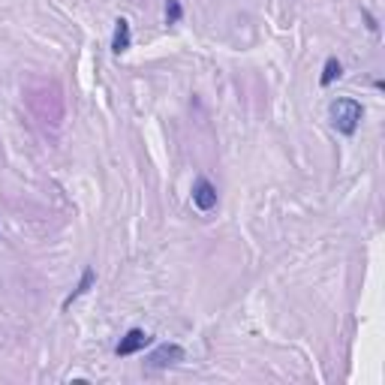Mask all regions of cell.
Masks as SVG:
<instances>
[{
	"label": "cell",
	"mask_w": 385,
	"mask_h": 385,
	"mask_svg": "<svg viewBox=\"0 0 385 385\" xmlns=\"http://www.w3.org/2000/svg\"><path fill=\"white\" fill-rule=\"evenodd\" d=\"M94 283H97V271H94V268H85V271H82V280H78V286H76L73 292H69V298L64 301V310H66L73 301L82 298L85 292H90V286H94Z\"/></svg>",
	"instance_id": "6"
},
{
	"label": "cell",
	"mask_w": 385,
	"mask_h": 385,
	"mask_svg": "<svg viewBox=\"0 0 385 385\" xmlns=\"http://www.w3.org/2000/svg\"><path fill=\"white\" fill-rule=\"evenodd\" d=\"M343 76V64L337 57H328L326 64H322V76H319V85L322 88H328V85H334L337 82V78Z\"/></svg>",
	"instance_id": "7"
},
{
	"label": "cell",
	"mask_w": 385,
	"mask_h": 385,
	"mask_svg": "<svg viewBox=\"0 0 385 385\" xmlns=\"http://www.w3.org/2000/svg\"><path fill=\"white\" fill-rule=\"evenodd\" d=\"M130 46H133V27H130L127 18H118L115 34H111V52L124 55V52H130Z\"/></svg>",
	"instance_id": "5"
},
{
	"label": "cell",
	"mask_w": 385,
	"mask_h": 385,
	"mask_svg": "<svg viewBox=\"0 0 385 385\" xmlns=\"http://www.w3.org/2000/svg\"><path fill=\"white\" fill-rule=\"evenodd\" d=\"M328 118H331V127L337 130L340 136H356V130L364 118V106L352 97H337L328 106Z\"/></svg>",
	"instance_id": "1"
},
{
	"label": "cell",
	"mask_w": 385,
	"mask_h": 385,
	"mask_svg": "<svg viewBox=\"0 0 385 385\" xmlns=\"http://www.w3.org/2000/svg\"><path fill=\"white\" fill-rule=\"evenodd\" d=\"M150 343H154V337L145 331V328H130L124 337H120V343L115 346V356L118 358H127V356H136V352L148 349Z\"/></svg>",
	"instance_id": "4"
},
{
	"label": "cell",
	"mask_w": 385,
	"mask_h": 385,
	"mask_svg": "<svg viewBox=\"0 0 385 385\" xmlns=\"http://www.w3.org/2000/svg\"><path fill=\"white\" fill-rule=\"evenodd\" d=\"M184 361V346H178V343H160V346L148 356V370H166L172 364H181Z\"/></svg>",
	"instance_id": "3"
},
{
	"label": "cell",
	"mask_w": 385,
	"mask_h": 385,
	"mask_svg": "<svg viewBox=\"0 0 385 385\" xmlns=\"http://www.w3.org/2000/svg\"><path fill=\"white\" fill-rule=\"evenodd\" d=\"M181 15H184V6H181V0H169V4H166V24H178Z\"/></svg>",
	"instance_id": "8"
},
{
	"label": "cell",
	"mask_w": 385,
	"mask_h": 385,
	"mask_svg": "<svg viewBox=\"0 0 385 385\" xmlns=\"http://www.w3.org/2000/svg\"><path fill=\"white\" fill-rule=\"evenodd\" d=\"M190 199H192V208H196V211H202V214H211V211L217 208V202H220V192H217V187L211 184L208 178H196Z\"/></svg>",
	"instance_id": "2"
}]
</instances>
